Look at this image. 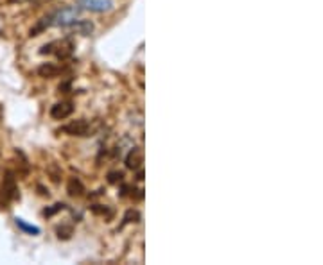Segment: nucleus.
<instances>
[{
    "instance_id": "12",
    "label": "nucleus",
    "mask_w": 323,
    "mask_h": 265,
    "mask_svg": "<svg viewBox=\"0 0 323 265\" xmlns=\"http://www.w3.org/2000/svg\"><path fill=\"white\" fill-rule=\"evenodd\" d=\"M140 221V213L137 210H128L126 211L124 219H122V224H120V230L126 226V224H137Z\"/></svg>"
},
{
    "instance_id": "5",
    "label": "nucleus",
    "mask_w": 323,
    "mask_h": 265,
    "mask_svg": "<svg viewBox=\"0 0 323 265\" xmlns=\"http://www.w3.org/2000/svg\"><path fill=\"white\" fill-rule=\"evenodd\" d=\"M2 196L7 199V201H13L18 197V188H16V179L13 172H5L4 183H2Z\"/></svg>"
},
{
    "instance_id": "2",
    "label": "nucleus",
    "mask_w": 323,
    "mask_h": 265,
    "mask_svg": "<svg viewBox=\"0 0 323 265\" xmlns=\"http://www.w3.org/2000/svg\"><path fill=\"white\" fill-rule=\"evenodd\" d=\"M81 9L75 5H65L61 9L50 13L52 15V27H70V25L77 22Z\"/></svg>"
},
{
    "instance_id": "13",
    "label": "nucleus",
    "mask_w": 323,
    "mask_h": 265,
    "mask_svg": "<svg viewBox=\"0 0 323 265\" xmlns=\"http://www.w3.org/2000/svg\"><path fill=\"white\" fill-rule=\"evenodd\" d=\"M122 177H124L122 172H109L108 181L111 183V185H117V183H122Z\"/></svg>"
},
{
    "instance_id": "6",
    "label": "nucleus",
    "mask_w": 323,
    "mask_h": 265,
    "mask_svg": "<svg viewBox=\"0 0 323 265\" xmlns=\"http://www.w3.org/2000/svg\"><path fill=\"white\" fill-rule=\"evenodd\" d=\"M144 163V149L142 147H131L126 156V167L129 170H139Z\"/></svg>"
},
{
    "instance_id": "7",
    "label": "nucleus",
    "mask_w": 323,
    "mask_h": 265,
    "mask_svg": "<svg viewBox=\"0 0 323 265\" xmlns=\"http://www.w3.org/2000/svg\"><path fill=\"white\" fill-rule=\"evenodd\" d=\"M74 113V104L72 102H58L50 108V117L56 120H65Z\"/></svg>"
},
{
    "instance_id": "1",
    "label": "nucleus",
    "mask_w": 323,
    "mask_h": 265,
    "mask_svg": "<svg viewBox=\"0 0 323 265\" xmlns=\"http://www.w3.org/2000/svg\"><path fill=\"white\" fill-rule=\"evenodd\" d=\"M74 49H75L74 41L70 38H63V39H58V41H52V43L43 45L40 49V54L45 56V54H52V52H54L56 58L60 59V61H65V59H69L70 56L74 54Z\"/></svg>"
},
{
    "instance_id": "15",
    "label": "nucleus",
    "mask_w": 323,
    "mask_h": 265,
    "mask_svg": "<svg viewBox=\"0 0 323 265\" xmlns=\"http://www.w3.org/2000/svg\"><path fill=\"white\" fill-rule=\"evenodd\" d=\"M65 210V204L63 202H58V204H54V208H49V210H43V215L45 217H50L54 215V213H58V211Z\"/></svg>"
},
{
    "instance_id": "3",
    "label": "nucleus",
    "mask_w": 323,
    "mask_h": 265,
    "mask_svg": "<svg viewBox=\"0 0 323 265\" xmlns=\"http://www.w3.org/2000/svg\"><path fill=\"white\" fill-rule=\"evenodd\" d=\"M60 131L67 132L70 136H90V134L94 132V128H92V124H90L88 120L81 118V120H74V122L63 126Z\"/></svg>"
},
{
    "instance_id": "16",
    "label": "nucleus",
    "mask_w": 323,
    "mask_h": 265,
    "mask_svg": "<svg viewBox=\"0 0 323 265\" xmlns=\"http://www.w3.org/2000/svg\"><path fill=\"white\" fill-rule=\"evenodd\" d=\"M70 235H72L70 228H58V236L60 238H70Z\"/></svg>"
},
{
    "instance_id": "8",
    "label": "nucleus",
    "mask_w": 323,
    "mask_h": 265,
    "mask_svg": "<svg viewBox=\"0 0 323 265\" xmlns=\"http://www.w3.org/2000/svg\"><path fill=\"white\" fill-rule=\"evenodd\" d=\"M67 192H69V196H72V197H83L86 190L79 177H70L69 185H67Z\"/></svg>"
},
{
    "instance_id": "19",
    "label": "nucleus",
    "mask_w": 323,
    "mask_h": 265,
    "mask_svg": "<svg viewBox=\"0 0 323 265\" xmlns=\"http://www.w3.org/2000/svg\"><path fill=\"white\" fill-rule=\"evenodd\" d=\"M144 179V170H142V167L139 168V174H137V181H142Z\"/></svg>"
},
{
    "instance_id": "18",
    "label": "nucleus",
    "mask_w": 323,
    "mask_h": 265,
    "mask_svg": "<svg viewBox=\"0 0 323 265\" xmlns=\"http://www.w3.org/2000/svg\"><path fill=\"white\" fill-rule=\"evenodd\" d=\"M60 92H63V94H69L70 92V83H63V84H60Z\"/></svg>"
},
{
    "instance_id": "11",
    "label": "nucleus",
    "mask_w": 323,
    "mask_h": 265,
    "mask_svg": "<svg viewBox=\"0 0 323 265\" xmlns=\"http://www.w3.org/2000/svg\"><path fill=\"white\" fill-rule=\"evenodd\" d=\"M70 27H72L74 31H77V33L83 36L92 34V31H94V24H92L90 20H77V22H74Z\"/></svg>"
},
{
    "instance_id": "17",
    "label": "nucleus",
    "mask_w": 323,
    "mask_h": 265,
    "mask_svg": "<svg viewBox=\"0 0 323 265\" xmlns=\"http://www.w3.org/2000/svg\"><path fill=\"white\" fill-rule=\"evenodd\" d=\"M16 224H18V226L20 228H24V230H27V231H31V233H38V228H35V226H27V224H24V222L20 221V219H18V221H16Z\"/></svg>"
},
{
    "instance_id": "20",
    "label": "nucleus",
    "mask_w": 323,
    "mask_h": 265,
    "mask_svg": "<svg viewBox=\"0 0 323 265\" xmlns=\"http://www.w3.org/2000/svg\"><path fill=\"white\" fill-rule=\"evenodd\" d=\"M11 2H20V0H11Z\"/></svg>"
},
{
    "instance_id": "14",
    "label": "nucleus",
    "mask_w": 323,
    "mask_h": 265,
    "mask_svg": "<svg viewBox=\"0 0 323 265\" xmlns=\"http://www.w3.org/2000/svg\"><path fill=\"white\" fill-rule=\"evenodd\" d=\"M92 211L94 213H97V215H106V217H111V210H109L108 206H99V204H95V206H92Z\"/></svg>"
},
{
    "instance_id": "10",
    "label": "nucleus",
    "mask_w": 323,
    "mask_h": 265,
    "mask_svg": "<svg viewBox=\"0 0 323 265\" xmlns=\"http://www.w3.org/2000/svg\"><path fill=\"white\" fill-rule=\"evenodd\" d=\"M38 74H40V77L52 79V77H56V75L61 74V68L60 66H56L54 63H43L40 68H38Z\"/></svg>"
},
{
    "instance_id": "9",
    "label": "nucleus",
    "mask_w": 323,
    "mask_h": 265,
    "mask_svg": "<svg viewBox=\"0 0 323 265\" xmlns=\"http://www.w3.org/2000/svg\"><path fill=\"white\" fill-rule=\"evenodd\" d=\"M49 27H52V15H45L43 18L38 20V24L29 31V36L31 38H33V36H40L41 33L47 31Z\"/></svg>"
},
{
    "instance_id": "4",
    "label": "nucleus",
    "mask_w": 323,
    "mask_h": 265,
    "mask_svg": "<svg viewBox=\"0 0 323 265\" xmlns=\"http://www.w3.org/2000/svg\"><path fill=\"white\" fill-rule=\"evenodd\" d=\"M79 9L92 11V13H106L113 9V0H77Z\"/></svg>"
}]
</instances>
